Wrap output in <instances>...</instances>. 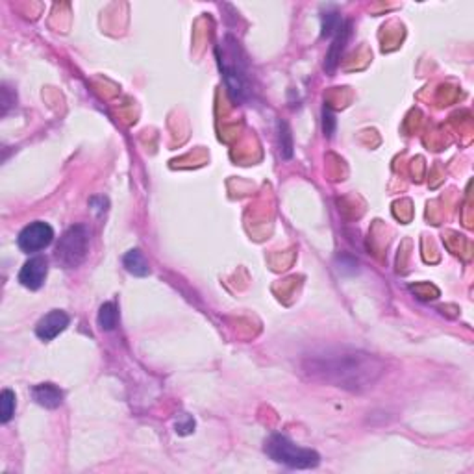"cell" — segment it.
<instances>
[{
	"label": "cell",
	"mask_w": 474,
	"mask_h": 474,
	"mask_svg": "<svg viewBox=\"0 0 474 474\" xmlns=\"http://www.w3.org/2000/svg\"><path fill=\"white\" fill-rule=\"evenodd\" d=\"M300 371L307 380L332 388L363 393L374 388L385 373L383 359L367 350L352 346H332L313 350L300 361Z\"/></svg>",
	"instance_id": "cell-1"
},
{
	"label": "cell",
	"mask_w": 474,
	"mask_h": 474,
	"mask_svg": "<svg viewBox=\"0 0 474 474\" xmlns=\"http://www.w3.org/2000/svg\"><path fill=\"white\" fill-rule=\"evenodd\" d=\"M15 415V393L11 389H4L0 393V422L8 424Z\"/></svg>",
	"instance_id": "cell-14"
},
{
	"label": "cell",
	"mask_w": 474,
	"mask_h": 474,
	"mask_svg": "<svg viewBox=\"0 0 474 474\" xmlns=\"http://www.w3.org/2000/svg\"><path fill=\"white\" fill-rule=\"evenodd\" d=\"M69 322H71V317L63 310H52L39 319V322L35 325V336L41 341L56 339L62 332H65Z\"/></svg>",
	"instance_id": "cell-7"
},
{
	"label": "cell",
	"mask_w": 474,
	"mask_h": 474,
	"mask_svg": "<svg viewBox=\"0 0 474 474\" xmlns=\"http://www.w3.org/2000/svg\"><path fill=\"white\" fill-rule=\"evenodd\" d=\"M15 102H17V95H15L13 89L8 84H2V89H0V115H8Z\"/></svg>",
	"instance_id": "cell-15"
},
{
	"label": "cell",
	"mask_w": 474,
	"mask_h": 474,
	"mask_svg": "<svg viewBox=\"0 0 474 474\" xmlns=\"http://www.w3.org/2000/svg\"><path fill=\"white\" fill-rule=\"evenodd\" d=\"M123 265L128 271L130 274H134V276H149L150 274V265L145 258V254L139 249H132L128 250L125 256H123Z\"/></svg>",
	"instance_id": "cell-10"
},
{
	"label": "cell",
	"mask_w": 474,
	"mask_h": 474,
	"mask_svg": "<svg viewBox=\"0 0 474 474\" xmlns=\"http://www.w3.org/2000/svg\"><path fill=\"white\" fill-rule=\"evenodd\" d=\"M174 430L180 436H189L193 430H195V419L187 413H180L174 421Z\"/></svg>",
	"instance_id": "cell-16"
},
{
	"label": "cell",
	"mask_w": 474,
	"mask_h": 474,
	"mask_svg": "<svg viewBox=\"0 0 474 474\" xmlns=\"http://www.w3.org/2000/svg\"><path fill=\"white\" fill-rule=\"evenodd\" d=\"M336 264L343 274H354L356 271H358V261H356V258H352V256L349 254L337 256Z\"/></svg>",
	"instance_id": "cell-18"
},
{
	"label": "cell",
	"mask_w": 474,
	"mask_h": 474,
	"mask_svg": "<svg viewBox=\"0 0 474 474\" xmlns=\"http://www.w3.org/2000/svg\"><path fill=\"white\" fill-rule=\"evenodd\" d=\"M48 274V259L45 256H32L24 261L19 271V282L30 291H38L43 288Z\"/></svg>",
	"instance_id": "cell-6"
},
{
	"label": "cell",
	"mask_w": 474,
	"mask_h": 474,
	"mask_svg": "<svg viewBox=\"0 0 474 474\" xmlns=\"http://www.w3.org/2000/svg\"><path fill=\"white\" fill-rule=\"evenodd\" d=\"M119 321V312H117V306L113 302H104L98 310V317H96V322L101 326V330L111 332L117 326Z\"/></svg>",
	"instance_id": "cell-12"
},
{
	"label": "cell",
	"mask_w": 474,
	"mask_h": 474,
	"mask_svg": "<svg viewBox=\"0 0 474 474\" xmlns=\"http://www.w3.org/2000/svg\"><path fill=\"white\" fill-rule=\"evenodd\" d=\"M220 71L225 77L226 91L230 95L232 102L235 104H243L250 96V84L247 78V72L243 67H239L237 63H228L226 60L219 58Z\"/></svg>",
	"instance_id": "cell-5"
},
{
	"label": "cell",
	"mask_w": 474,
	"mask_h": 474,
	"mask_svg": "<svg viewBox=\"0 0 474 474\" xmlns=\"http://www.w3.org/2000/svg\"><path fill=\"white\" fill-rule=\"evenodd\" d=\"M265 454L274 463L286 465L289 469H315L321 463L319 452L297 445L283 434H273L265 439Z\"/></svg>",
	"instance_id": "cell-2"
},
{
	"label": "cell",
	"mask_w": 474,
	"mask_h": 474,
	"mask_svg": "<svg viewBox=\"0 0 474 474\" xmlns=\"http://www.w3.org/2000/svg\"><path fill=\"white\" fill-rule=\"evenodd\" d=\"M276 137H278V149H280V156L283 159L293 158V134L291 128L286 120L278 119L276 123Z\"/></svg>",
	"instance_id": "cell-11"
},
{
	"label": "cell",
	"mask_w": 474,
	"mask_h": 474,
	"mask_svg": "<svg viewBox=\"0 0 474 474\" xmlns=\"http://www.w3.org/2000/svg\"><path fill=\"white\" fill-rule=\"evenodd\" d=\"M32 398L34 402L39 404L41 407H47V410H56L63 404V391L56 385V383L45 382L38 383L32 388Z\"/></svg>",
	"instance_id": "cell-9"
},
{
	"label": "cell",
	"mask_w": 474,
	"mask_h": 474,
	"mask_svg": "<svg viewBox=\"0 0 474 474\" xmlns=\"http://www.w3.org/2000/svg\"><path fill=\"white\" fill-rule=\"evenodd\" d=\"M91 232L86 225H74L65 230L56 247V261L65 269H77L84 264L89 252Z\"/></svg>",
	"instance_id": "cell-3"
},
{
	"label": "cell",
	"mask_w": 474,
	"mask_h": 474,
	"mask_svg": "<svg viewBox=\"0 0 474 474\" xmlns=\"http://www.w3.org/2000/svg\"><path fill=\"white\" fill-rule=\"evenodd\" d=\"M54 241V228L45 220H34L28 226H24L17 235V244L26 254H34L39 250H45Z\"/></svg>",
	"instance_id": "cell-4"
},
{
	"label": "cell",
	"mask_w": 474,
	"mask_h": 474,
	"mask_svg": "<svg viewBox=\"0 0 474 474\" xmlns=\"http://www.w3.org/2000/svg\"><path fill=\"white\" fill-rule=\"evenodd\" d=\"M350 34H352V23L350 21H343V24L337 30V34L334 35V41H332L330 48H328V54H326L325 60V71L326 72H334L339 65V60L345 52L346 43H349Z\"/></svg>",
	"instance_id": "cell-8"
},
{
	"label": "cell",
	"mask_w": 474,
	"mask_h": 474,
	"mask_svg": "<svg viewBox=\"0 0 474 474\" xmlns=\"http://www.w3.org/2000/svg\"><path fill=\"white\" fill-rule=\"evenodd\" d=\"M336 115H334V111L328 108V106H325L322 108V132H325L326 137H332L334 135V132H336Z\"/></svg>",
	"instance_id": "cell-17"
},
{
	"label": "cell",
	"mask_w": 474,
	"mask_h": 474,
	"mask_svg": "<svg viewBox=\"0 0 474 474\" xmlns=\"http://www.w3.org/2000/svg\"><path fill=\"white\" fill-rule=\"evenodd\" d=\"M343 24L339 11L336 8H330L321 15V35L322 38H330V35H336L339 26Z\"/></svg>",
	"instance_id": "cell-13"
}]
</instances>
